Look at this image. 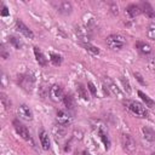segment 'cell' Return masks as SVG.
Listing matches in <instances>:
<instances>
[{
    "label": "cell",
    "mask_w": 155,
    "mask_h": 155,
    "mask_svg": "<svg viewBox=\"0 0 155 155\" xmlns=\"http://www.w3.org/2000/svg\"><path fill=\"white\" fill-rule=\"evenodd\" d=\"M103 85H105L108 87V90L110 91L111 94L116 96L119 99H122L124 98V92L120 90V87L116 85V82H114V80L109 76H104L103 78Z\"/></svg>",
    "instance_id": "obj_4"
},
{
    "label": "cell",
    "mask_w": 155,
    "mask_h": 155,
    "mask_svg": "<svg viewBox=\"0 0 155 155\" xmlns=\"http://www.w3.org/2000/svg\"><path fill=\"white\" fill-rule=\"evenodd\" d=\"M52 133H53V136H54V138H56L57 140H61V139L65 136V128H64V126H62V125H57V126L53 127Z\"/></svg>",
    "instance_id": "obj_22"
},
{
    "label": "cell",
    "mask_w": 155,
    "mask_h": 155,
    "mask_svg": "<svg viewBox=\"0 0 155 155\" xmlns=\"http://www.w3.org/2000/svg\"><path fill=\"white\" fill-rule=\"evenodd\" d=\"M139 7H140V12L144 13L148 18H154L155 17V10L149 2L143 1V2L139 4Z\"/></svg>",
    "instance_id": "obj_15"
},
{
    "label": "cell",
    "mask_w": 155,
    "mask_h": 155,
    "mask_svg": "<svg viewBox=\"0 0 155 155\" xmlns=\"http://www.w3.org/2000/svg\"><path fill=\"white\" fill-rule=\"evenodd\" d=\"M142 132H143V136L144 138L148 140V142H155V130L149 127V126H143L142 127Z\"/></svg>",
    "instance_id": "obj_18"
},
{
    "label": "cell",
    "mask_w": 155,
    "mask_h": 155,
    "mask_svg": "<svg viewBox=\"0 0 155 155\" xmlns=\"http://www.w3.org/2000/svg\"><path fill=\"white\" fill-rule=\"evenodd\" d=\"M124 105L126 107V109H128L133 115H136L137 117H142V119H147L149 117V111L148 109L140 103V102H137V101H133V99H126L122 102Z\"/></svg>",
    "instance_id": "obj_1"
},
{
    "label": "cell",
    "mask_w": 155,
    "mask_h": 155,
    "mask_svg": "<svg viewBox=\"0 0 155 155\" xmlns=\"http://www.w3.org/2000/svg\"><path fill=\"white\" fill-rule=\"evenodd\" d=\"M75 155H80V153H75Z\"/></svg>",
    "instance_id": "obj_36"
},
{
    "label": "cell",
    "mask_w": 155,
    "mask_h": 155,
    "mask_svg": "<svg viewBox=\"0 0 155 155\" xmlns=\"http://www.w3.org/2000/svg\"><path fill=\"white\" fill-rule=\"evenodd\" d=\"M0 15H1L2 17H6V16H10V12H8V8H7V6H5V5H2V10H1V12H0Z\"/></svg>",
    "instance_id": "obj_32"
},
{
    "label": "cell",
    "mask_w": 155,
    "mask_h": 155,
    "mask_svg": "<svg viewBox=\"0 0 155 155\" xmlns=\"http://www.w3.org/2000/svg\"><path fill=\"white\" fill-rule=\"evenodd\" d=\"M0 54H1V57H2L4 59H7V58L10 57V53H7V51H6L5 46H4V44H1V48H0Z\"/></svg>",
    "instance_id": "obj_30"
},
{
    "label": "cell",
    "mask_w": 155,
    "mask_h": 155,
    "mask_svg": "<svg viewBox=\"0 0 155 155\" xmlns=\"http://www.w3.org/2000/svg\"><path fill=\"white\" fill-rule=\"evenodd\" d=\"M97 134H98V137L101 138V140H102V143H103L105 150H109V148H110V139H109L108 133H107V131L104 130L103 126H98V127H97Z\"/></svg>",
    "instance_id": "obj_12"
},
{
    "label": "cell",
    "mask_w": 155,
    "mask_h": 155,
    "mask_svg": "<svg viewBox=\"0 0 155 155\" xmlns=\"http://www.w3.org/2000/svg\"><path fill=\"white\" fill-rule=\"evenodd\" d=\"M76 91H78V96H79L81 99H84V101H88V99H90L88 93H87V90H86V87H85L82 84H78Z\"/></svg>",
    "instance_id": "obj_23"
},
{
    "label": "cell",
    "mask_w": 155,
    "mask_h": 155,
    "mask_svg": "<svg viewBox=\"0 0 155 155\" xmlns=\"http://www.w3.org/2000/svg\"><path fill=\"white\" fill-rule=\"evenodd\" d=\"M63 103H64V105L68 110H74L75 109V98L73 97V94H70V93L64 94Z\"/></svg>",
    "instance_id": "obj_20"
},
{
    "label": "cell",
    "mask_w": 155,
    "mask_h": 155,
    "mask_svg": "<svg viewBox=\"0 0 155 155\" xmlns=\"http://www.w3.org/2000/svg\"><path fill=\"white\" fill-rule=\"evenodd\" d=\"M56 8L62 15H70L73 11V5L69 1H58L56 4Z\"/></svg>",
    "instance_id": "obj_11"
},
{
    "label": "cell",
    "mask_w": 155,
    "mask_h": 155,
    "mask_svg": "<svg viewBox=\"0 0 155 155\" xmlns=\"http://www.w3.org/2000/svg\"><path fill=\"white\" fill-rule=\"evenodd\" d=\"M80 155H91V154H90L87 150H84V151H81V153H80Z\"/></svg>",
    "instance_id": "obj_34"
},
{
    "label": "cell",
    "mask_w": 155,
    "mask_h": 155,
    "mask_svg": "<svg viewBox=\"0 0 155 155\" xmlns=\"http://www.w3.org/2000/svg\"><path fill=\"white\" fill-rule=\"evenodd\" d=\"M87 88H88V91L91 92L92 97H97V87L94 86V84H93L92 81H88V82H87Z\"/></svg>",
    "instance_id": "obj_29"
},
{
    "label": "cell",
    "mask_w": 155,
    "mask_h": 155,
    "mask_svg": "<svg viewBox=\"0 0 155 155\" xmlns=\"http://www.w3.org/2000/svg\"><path fill=\"white\" fill-rule=\"evenodd\" d=\"M56 121H57L58 125H62V126L65 127V126H68V125L71 124L73 117H71L67 111H64V110H58L57 114H56Z\"/></svg>",
    "instance_id": "obj_8"
},
{
    "label": "cell",
    "mask_w": 155,
    "mask_h": 155,
    "mask_svg": "<svg viewBox=\"0 0 155 155\" xmlns=\"http://www.w3.org/2000/svg\"><path fill=\"white\" fill-rule=\"evenodd\" d=\"M145 35H147L148 39L155 41V23H151V24H149V25L147 27V29H145Z\"/></svg>",
    "instance_id": "obj_26"
},
{
    "label": "cell",
    "mask_w": 155,
    "mask_h": 155,
    "mask_svg": "<svg viewBox=\"0 0 155 155\" xmlns=\"http://www.w3.org/2000/svg\"><path fill=\"white\" fill-rule=\"evenodd\" d=\"M133 75H134V78L137 79V81H138L140 85H147V82L143 80V76H142V75H140L138 71H134V73H133Z\"/></svg>",
    "instance_id": "obj_31"
},
{
    "label": "cell",
    "mask_w": 155,
    "mask_h": 155,
    "mask_svg": "<svg viewBox=\"0 0 155 155\" xmlns=\"http://www.w3.org/2000/svg\"><path fill=\"white\" fill-rule=\"evenodd\" d=\"M12 125H13V128L16 130V132L23 138V139H25V140H28V142H31L33 143V139H31V136H30V132H29V130L27 128V126H24L18 119H15L13 121H12Z\"/></svg>",
    "instance_id": "obj_5"
},
{
    "label": "cell",
    "mask_w": 155,
    "mask_h": 155,
    "mask_svg": "<svg viewBox=\"0 0 155 155\" xmlns=\"http://www.w3.org/2000/svg\"><path fill=\"white\" fill-rule=\"evenodd\" d=\"M16 29H17L22 35H24L25 38L34 39V33L31 31V29H29V28L23 23V21H21V19H17V21H16Z\"/></svg>",
    "instance_id": "obj_10"
},
{
    "label": "cell",
    "mask_w": 155,
    "mask_h": 155,
    "mask_svg": "<svg viewBox=\"0 0 155 155\" xmlns=\"http://www.w3.org/2000/svg\"><path fill=\"white\" fill-rule=\"evenodd\" d=\"M111 11L115 13V15H117V5H111Z\"/></svg>",
    "instance_id": "obj_33"
},
{
    "label": "cell",
    "mask_w": 155,
    "mask_h": 155,
    "mask_svg": "<svg viewBox=\"0 0 155 155\" xmlns=\"http://www.w3.org/2000/svg\"><path fill=\"white\" fill-rule=\"evenodd\" d=\"M138 96H139V97H140V99L144 102L145 107L151 108V109H155V101H153L148 94H145L143 91H138Z\"/></svg>",
    "instance_id": "obj_21"
},
{
    "label": "cell",
    "mask_w": 155,
    "mask_h": 155,
    "mask_svg": "<svg viewBox=\"0 0 155 155\" xmlns=\"http://www.w3.org/2000/svg\"><path fill=\"white\" fill-rule=\"evenodd\" d=\"M151 155H155V153H153V154H151Z\"/></svg>",
    "instance_id": "obj_37"
},
{
    "label": "cell",
    "mask_w": 155,
    "mask_h": 155,
    "mask_svg": "<svg viewBox=\"0 0 155 155\" xmlns=\"http://www.w3.org/2000/svg\"><path fill=\"white\" fill-rule=\"evenodd\" d=\"M134 46H136L137 51H138L140 54L148 56V54H150V53L153 52L151 46H150L148 42H145V41H137V42L134 44Z\"/></svg>",
    "instance_id": "obj_13"
},
{
    "label": "cell",
    "mask_w": 155,
    "mask_h": 155,
    "mask_svg": "<svg viewBox=\"0 0 155 155\" xmlns=\"http://www.w3.org/2000/svg\"><path fill=\"white\" fill-rule=\"evenodd\" d=\"M48 96H50V99L53 101V102L63 101V97H64L63 87L61 85H58V84H53L48 88Z\"/></svg>",
    "instance_id": "obj_6"
},
{
    "label": "cell",
    "mask_w": 155,
    "mask_h": 155,
    "mask_svg": "<svg viewBox=\"0 0 155 155\" xmlns=\"http://www.w3.org/2000/svg\"><path fill=\"white\" fill-rule=\"evenodd\" d=\"M80 44H81V46H82L86 51L91 52L92 54H99V53H101V50H99L98 47H96V46L91 45L90 42H80Z\"/></svg>",
    "instance_id": "obj_24"
},
{
    "label": "cell",
    "mask_w": 155,
    "mask_h": 155,
    "mask_svg": "<svg viewBox=\"0 0 155 155\" xmlns=\"http://www.w3.org/2000/svg\"><path fill=\"white\" fill-rule=\"evenodd\" d=\"M18 84L22 86L23 90H25L27 92H31L33 88H34V84H35V80L31 75H28V74H23V75H19L18 76Z\"/></svg>",
    "instance_id": "obj_7"
},
{
    "label": "cell",
    "mask_w": 155,
    "mask_h": 155,
    "mask_svg": "<svg viewBox=\"0 0 155 155\" xmlns=\"http://www.w3.org/2000/svg\"><path fill=\"white\" fill-rule=\"evenodd\" d=\"M17 113H18V116L23 120H27V121H31L33 120V111L27 105V104H21L18 108H17Z\"/></svg>",
    "instance_id": "obj_9"
},
{
    "label": "cell",
    "mask_w": 155,
    "mask_h": 155,
    "mask_svg": "<svg viewBox=\"0 0 155 155\" xmlns=\"http://www.w3.org/2000/svg\"><path fill=\"white\" fill-rule=\"evenodd\" d=\"M7 41H8L10 45L13 46L16 50H22L23 46H24L23 41H22L18 36H16V35H8V36H7Z\"/></svg>",
    "instance_id": "obj_19"
},
{
    "label": "cell",
    "mask_w": 155,
    "mask_h": 155,
    "mask_svg": "<svg viewBox=\"0 0 155 155\" xmlns=\"http://www.w3.org/2000/svg\"><path fill=\"white\" fill-rule=\"evenodd\" d=\"M125 11H126V13L128 15L130 18H134V17H137L138 15L142 13V12H140V7H139V5H137V4H130V5H127Z\"/></svg>",
    "instance_id": "obj_17"
},
{
    "label": "cell",
    "mask_w": 155,
    "mask_h": 155,
    "mask_svg": "<svg viewBox=\"0 0 155 155\" xmlns=\"http://www.w3.org/2000/svg\"><path fill=\"white\" fill-rule=\"evenodd\" d=\"M50 61H51V63H52L53 65L58 67V65L62 64L63 57H62L61 54H58V53H50Z\"/></svg>",
    "instance_id": "obj_25"
},
{
    "label": "cell",
    "mask_w": 155,
    "mask_h": 155,
    "mask_svg": "<svg viewBox=\"0 0 155 155\" xmlns=\"http://www.w3.org/2000/svg\"><path fill=\"white\" fill-rule=\"evenodd\" d=\"M105 44L110 50L119 51L126 46V39L120 34H110L105 39Z\"/></svg>",
    "instance_id": "obj_2"
},
{
    "label": "cell",
    "mask_w": 155,
    "mask_h": 155,
    "mask_svg": "<svg viewBox=\"0 0 155 155\" xmlns=\"http://www.w3.org/2000/svg\"><path fill=\"white\" fill-rule=\"evenodd\" d=\"M0 99H1V103H2V105L6 110L11 108V101H10V98H7V96L4 92L0 93Z\"/></svg>",
    "instance_id": "obj_28"
},
{
    "label": "cell",
    "mask_w": 155,
    "mask_h": 155,
    "mask_svg": "<svg viewBox=\"0 0 155 155\" xmlns=\"http://www.w3.org/2000/svg\"><path fill=\"white\" fill-rule=\"evenodd\" d=\"M120 81L124 86V91L127 93V94H131L132 92V88H131V85H130V81L127 79H125V76H120Z\"/></svg>",
    "instance_id": "obj_27"
},
{
    "label": "cell",
    "mask_w": 155,
    "mask_h": 155,
    "mask_svg": "<svg viewBox=\"0 0 155 155\" xmlns=\"http://www.w3.org/2000/svg\"><path fill=\"white\" fill-rule=\"evenodd\" d=\"M39 139H40V143H41V147L44 150H48L51 148V140H50V137H48L46 131H44V130L40 131Z\"/></svg>",
    "instance_id": "obj_16"
},
{
    "label": "cell",
    "mask_w": 155,
    "mask_h": 155,
    "mask_svg": "<svg viewBox=\"0 0 155 155\" xmlns=\"http://www.w3.org/2000/svg\"><path fill=\"white\" fill-rule=\"evenodd\" d=\"M33 51H34V57H35V61L38 62V64L41 67H46L48 62H47V58L45 57V54L42 53V51L38 46H34Z\"/></svg>",
    "instance_id": "obj_14"
},
{
    "label": "cell",
    "mask_w": 155,
    "mask_h": 155,
    "mask_svg": "<svg viewBox=\"0 0 155 155\" xmlns=\"http://www.w3.org/2000/svg\"><path fill=\"white\" fill-rule=\"evenodd\" d=\"M153 69H154V71H155V59L153 61Z\"/></svg>",
    "instance_id": "obj_35"
},
{
    "label": "cell",
    "mask_w": 155,
    "mask_h": 155,
    "mask_svg": "<svg viewBox=\"0 0 155 155\" xmlns=\"http://www.w3.org/2000/svg\"><path fill=\"white\" fill-rule=\"evenodd\" d=\"M120 143H121V147L124 149L125 153H127L128 155H133L136 153V149H137V143L134 140V138L128 134V133H122L121 137H120Z\"/></svg>",
    "instance_id": "obj_3"
}]
</instances>
